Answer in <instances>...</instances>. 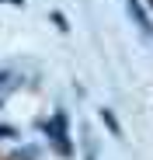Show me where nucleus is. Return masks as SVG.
Returning a JSON list of instances; mask_svg holds the SVG:
<instances>
[{"instance_id": "obj_1", "label": "nucleus", "mask_w": 153, "mask_h": 160, "mask_svg": "<svg viewBox=\"0 0 153 160\" xmlns=\"http://www.w3.org/2000/svg\"><path fill=\"white\" fill-rule=\"evenodd\" d=\"M129 7H132V14H136V21L143 24V32L150 35V32H153V24H150V18H146V11L139 7V0H132V4H129Z\"/></svg>"}]
</instances>
